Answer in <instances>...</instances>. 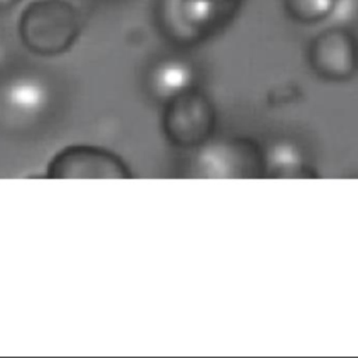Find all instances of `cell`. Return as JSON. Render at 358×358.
Wrapping results in <instances>:
<instances>
[{
    "label": "cell",
    "mask_w": 358,
    "mask_h": 358,
    "mask_svg": "<svg viewBox=\"0 0 358 358\" xmlns=\"http://www.w3.org/2000/svg\"><path fill=\"white\" fill-rule=\"evenodd\" d=\"M20 36L38 55L52 56L67 50L80 32V14L66 0H36L21 14Z\"/></svg>",
    "instance_id": "6da1fadb"
},
{
    "label": "cell",
    "mask_w": 358,
    "mask_h": 358,
    "mask_svg": "<svg viewBox=\"0 0 358 358\" xmlns=\"http://www.w3.org/2000/svg\"><path fill=\"white\" fill-rule=\"evenodd\" d=\"M122 164L109 152L92 145H71L57 152L48 165V178L123 176Z\"/></svg>",
    "instance_id": "7a4b0ae2"
},
{
    "label": "cell",
    "mask_w": 358,
    "mask_h": 358,
    "mask_svg": "<svg viewBox=\"0 0 358 358\" xmlns=\"http://www.w3.org/2000/svg\"><path fill=\"white\" fill-rule=\"evenodd\" d=\"M3 101L13 115L31 117L46 108L49 94L41 81L32 77H21L4 88Z\"/></svg>",
    "instance_id": "3957f363"
},
{
    "label": "cell",
    "mask_w": 358,
    "mask_h": 358,
    "mask_svg": "<svg viewBox=\"0 0 358 358\" xmlns=\"http://www.w3.org/2000/svg\"><path fill=\"white\" fill-rule=\"evenodd\" d=\"M13 3H14V0H0V7H7Z\"/></svg>",
    "instance_id": "277c9868"
}]
</instances>
